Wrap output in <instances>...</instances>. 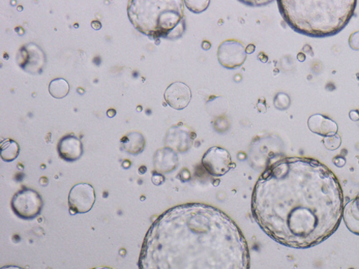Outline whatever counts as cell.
Masks as SVG:
<instances>
[{"mask_svg": "<svg viewBox=\"0 0 359 269\" xmlns=\"http://www.w3.org/2000/svg\"><path fill=\"white\" fill-rule=\"evenodd\" d=\"M92 27L96 29V31H98V29H100L102 28V23L99 21H93L92 22Z\"/></svg>", "mask_w": 359, "mask_h": 269, "instance_id": "cell-21", "label": "cell"}, {"mask_svg": "<svg viewBox=\"0 0 359 269\" xmlns=\"http://www.w3.org/2000/svg\"><path fill=\"white\" fill-rule=\"evenodd\" d=\"M343 219L347 228L359 235V194L344 206Z\"/></svg>", "mask_w": 359, "mask_h": 269, "instance_id": "cell-12", "label": "cell"}, {"mask_svg": "<svg viewBox=\"0 0 359 269\" xmlns=\"http://www.w3.org/2000/svg\"><path fill=\"white\" fill-rule=\"evenodd\" d=\"M68 202L72 214H86L92 210L95 204V190L88 184H76L69 192Z\"/></svg>", "mask_w": 359, "mask_h": 269, "instance_id": "cell-6", "label": "cell"}, {"mask_svg": "<svg viewBox=\"0 0 359 269\" xmlns=\"http://www.w3.org/2000/svg\"><path fill=\"white\" fill-rule=\"evenodd\" d=\"M255 50V46L253 44L249 45L246 48V53L247 54H252Z\"/></svg>", "mask_w": 359, "mask_h": 269, "instance_id": "cell-22", "label": "cell"}, {"mask_svg": "<svg viewBox=\"0 0 359 269\" xmlns=\"http://www.w3.org/2000/svg\"><path fill=\"white\" fill-rule=\"evenodd\" d=\"M323 144L328 151H336L341 144V139L339 134L325 137L323 139Z\"/></svg>", "mask_w": 359, "mask_h": 269, "instance_id": "cell-17", "label": "cell"}, {"mask_svg": "<svg viewBox=\"0 0 359 269\" xmlns=\"http://www.w3.org/2000/svg\"><path fill=\"white\" fill-rule=\"evenodd\" d=\"M11 207L15 214L22 220H34L41 213L43 200L36 191L24 188L16 193L12 200Z\"/></svg>", "mask_w": 359, "mask_h": 269, "instance_id": "cell-5", "label": "cell"}, {"mask_svg": "<svg viewBox=\"0 0 359 269\" xmlns=\"http://www.w3.org/2000/svg\"><path fill=\"white\" fill-rule=\"evenodd\" d=\"M218 59L221 65L229 69L241 67L247 59L245 46L239 41L229 40L223 42L218 49Z\"/></svg>", "mask_w": 359, "mask_h": 269, "instance_id": "cell-7", "label": "cell"}, {"mask_svg": "<svg viewBox=\"0 0 359 269\" xmlns=\"http://www.w3.org/2000/svg\"><path fill=\"white\" fill-rule=\"evenodd\" d=\"M252 207L261 228L293 249L311 248L332 235L344 207L337 176L305 158H287L266 170L255 186Z\"/></svg>", "mask_w": 359, "mask_h": 269, "instance_id": "cell-1", "label": "cell"}, {"mask_svg": "<svg viewBox=\"0 0 359 269\" xmlns=\"http://www.w3.org/2000/svg\"><path fill=\"white\" fill-rule=\"evenodd\" d=\"M286 22L299 34L323 38L339 34L354 14L355 0H283Z\"/></svg>", "mask_w": 359, "mask_h": 269, "instance_id": "cell-3", "label": "cell"}, {"mask_svg": "<svg viewBox=\"0 0 359 269\" xmlns=\"http://www.w3.org/2000/svg\"><path fill=\"white\" fill-rule=\"evenodd\" d=\"M202 164L209 174L222 176L231 168V158L226 149L214 146L204 154Z\"/></svg>", "mask_w": 359, "mask_h": 269, "instance_id": "cell-8", "label": "cell"}, {"mask_svg": "<svg viewBox=\"0 0 359 269\" xmlns=\"http://www.w3.org/2000/svg\"><path fill=\"white\" fill-rule=\"evenodd\" d=\"M184 4L191 12L200 13L208 8L209 4H210V1H204V0H203V1H200V0L199 1L198 0H197V1H194V0H193V1H189L188 0V1H184Z\"/></svg>", "mask_w": 359, "mask_h": 269, "instance_id": "cell-16", "label": "cell"}, {"mask_svg": "<svg viewBox=\"0 0 359 269\" xmlns=\"http://www.w3.org/2000/svg\"><path fill=\"white\" fill-rule=\"evenodd\" d=\"M59 156L67 162H75L83 153L81 140L74 135L68 134L61 139L57 144Z\"/></svg>", "mask_w": 359, "mask_h": 269, "instance_id": "cell-10", "label": "cell"}, {"mask_svg": "<svg viewBox=\"0 0 359 269\" xmlns=\"http://www.w3.org/2000/svg\"><path fill=\"white\" fill-rule=\"evenodd\" d=\"M121 142L124 151L133 156L142 153L145 146L143 135L137 132L127 134L122 138Z\"/></svg>", "mask_w": 359, "mask_h": 269, "instance_id": "cell-13", "label": "cell"}, {"mask_svg": "<svg viewBox=\"0 0 359 269\" xmlns=\"http://www.w3.org/2000/svg\"><path fill=\"white\" fill-rule=\"evenodd\" d=\"M308 126L313 133L323 137L333 136L338 132L337 124L330 118L321 114L312 115L309 118Z\"/></svg>", "mask_w": 359, "mask_h": 269, "instance_id": "cell-11", "label": "cell"}, {"mask_svg": "<svg viewBox=\"0 0 359 269\" xmlns=\"http://www.w3.org/2000/svg\"><path fill=\"white\" fill-rule=\"evenodd\" d=\"M139 269H250L243 233L219 209L201 203L173 207L148 230Z\"/></svg>", "mask_w": 359, "mask_h": 269, "instance_id": "cell-2", "label": "cell"}, {"mask_svg": "<svg viewBox=\"0 0 359 269\" xmlns=\"http://www.w3.org/2000/svg\"><path fill=\"white\" fill-rule=\"evenodd\" d=\"M147 8V22L140 27L145 35L161 36L168 34L182 22L184 1H141Z\"/></svg>", "mask_w": 359, "mask_h": 269, "instance_id": "cell-4", "label": "cell"}, {"mask_svg": "<svg viewBox=\"0 0 359 269\" xmlns=\"http://www.w3.org/2000/svg\"><path fill=\"white\" fill-rule=\"evenodd\" d=\"M50 95L55 99H63L70 92V85L67 81L64 78H55L50 81L48 85Z\"/></svg>", "mask_w": 359, "mask_h": 269, "instance_id": "cell-14", "label": "cell"}, {"mask_svg": "<svg viewBox=\"0 0 359 269\" xmlns=\"http://www.w3.org/2000/svg\"><path fill=\"white\" fill-rule=\"evenodd\" d=\"M349 45L352 49L355 50H359V32L351 34L349 38Z\"/></svg>", "mask_w": 359, "mask_h": 269, "instance_id": "cell-19", "label": "cell"}, {"mask_svg": "<svg viewBox=\"0 0 359 269\" xmlns=\"http://www.w3.org/2000/svg\"><path fill=\"white\" fill-rule=\"evenodd\" d=\"M164 98L166 103L173 109L183 110L191 101V90L183 82H175L165 90Z\"/></svg>", "mask_w": 359, "mask_h": 269, "instance_id": "cell-9", "label": "cell"}, {"mask_svg": "<svg viewBox=\"0 0 359 269\" xmlns=\"http://www.w3.org/2000/svg\"><path fill=\"white\" fill-rule=\"evenodd\" d=\"M275 106L278 109H287L290 105V99L285 93L278 94L275 99Z\"/></svg>", "mask_w": 359, "mask_h": 269, "instance_id": "cell-18", "label": "cell"}, {"mask_svg": "<svg viewBox=\"0 0 359 269\" xmlns=\"http://www.w3.org/2000/svg\"><path fill=\"white\" fill-rule=\"evenodd\" d=\"M92 269H114V268L107 267V266H100V267L93 268Z\"/></svg>", "mask_w": 359, "mask_h": 269, "instance_id": "cell-26", "label": "cell"}, {"mask_svg": "<svg viewBox=\"0 0 359 269\" xmlns=\"http://www.w3.org/2000/svg\"><path fill=\"white\" fill-rule=\"evenodd\" d=\"M350 118L353 121H358L359 120V112L357 111H352L350 112Z\"/></svg>", "mask_w": 359, "mask_h": 269, "instance_id": "cell-20", "label": "cell"}, {"mask_svg": "<svg viewBox=\"0 0 359 269\" xmlns=\"http://www.w3.org/2000/svg\"><path fill=\"white\" fill-rule=\"evenodd\" d=\"M116 114V111L115 109H109L107 111V115L109 117V118H112V117H114Z\"/></svg>", "mask_w": 359, "mask_h": 269, "instance_id": "cell-23", "label": "cell"}, {"mask_svg": "<svg viewBox=\"0 0 359 269\" xmlns=\"http://www.w3.org/2000/svg\"><path fill=\"white\" fill-rule=\"evenodd\" d=\"M202 48L204 50H208L209 48H211V43H208V41H203L202 43Z\"/></svg>", "mask_w": 359, "mask_h": 269, "instance_id": "cell-25", "label": "cell"}, {"mask_svg": "<svg viewBox=\"0 0 359 269\" xmlns=\"http://www.w3.org/2000/svg\"><path fill=\"white\" fill-rule=\"evenodd\" d=\"M1 158L6 163H11L17 159L20 154V146L14 140L6 139L1 142Z\"/></svg>", "mask_w": 359, "mask_h": 269, "instance_id": "cell-15", "label": "cell"}, {"mask_svg": "<svg viewBox=\"0 0 359 269\" xmlns=\"http://www.w3.org/2000/svg\"><path fill=\"white\" fill-rule=\"evenodd\" d=\"M1 269H24V268L22 267L18 266V265H10L4 266L1 268Z\"/></svg>", "mask_w": 359, "mask_h": 269, "instance_id": "cell-24", "label": "cell"}]
</instances>
